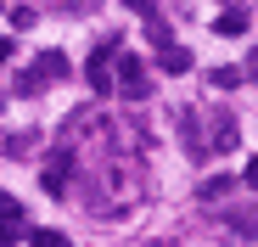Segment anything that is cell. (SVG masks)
Wrapping results in <instances>:
<instances>
[{
    "instance_id": "obj_1",
    "label": "cell",
    "mask_w": 258,
    "mask_h": 247,
    "mask_svg": "<svg viewBox=\"0 0 258 247\" xmlns=\"http://www.w3.org/2000/svg\"><path fill=\"white\" fill-rule=\"evenodd\" d=\"M56 79H68V56H62V51H39V56H34V68L17 79V96H34V90L56 85Z\"/></svg>"
},
{
    "instance_id": "obj_2",
    "label": "cell",
    "mask_w": 258,
    "mask_h": 247,
    "mask_svg": "<svg viewBox=\"0 0 258 247\" xmlns=\"http://www.w3.org/2000/svg\"><path fill=\"white\" fill-rule=\"evenodd\" d=\"M118 56V68H112V90H123L129 101H141L152 85H146V62L141 56H129V51H112Z\"/></svg>"
},
{
    "instance_id": "obj_3",
    "label": "cell",
    "mask_w": 258,
    "mask_h": 247,
    "mask_svg": "<svg viewBox=\"0 0 258 247\" xmlns=\"http://www.w3.org/2000/svg\"><path fill=\"white\" fill-rule=\"evenodd\" d=\"M68 180H73V152L62 146V152H51L45 169H39V186H45L51 197H62V191H68Z\"/></svg>"
},
{
    "instance_id": "obj_4",
    "label": "cell",
    "mask_w": 258,
    "mask_h": 247,
    "mask_svg": "<svg viewBox=\"0 0 258 247\" xmlns=\"http://www.w3.org/2000/svg\"><path fill=\"white\" fill-rule=\"evenodd\" d=\"M84 79H90L96 96H112V68H107V51H90V62H84Z\"/></svg>"
},
{
    "instance_id": "obj_5",
    "label": "cell",
    "mask_w": 258,
    "mask_h": 247,
    "mask_svg": "<svg viewBox=\"0 0 258 247\" xmlns=\"http://www.w3.org/2000/svg\"><path fill=\"white\" fill-rule=\"evenodd\" d=\"M6 236H28V225H23V202L17 197H0V241Z\"/></svg>"
},
{
    "instance_id": "obj_6",
    "label": "cell",
    "mask_w": 258,
    "mask_h": 247,
    "mask_svg": "<svg viewBox=\"0 0 258 247\" xmlns=\"http://www.w3.org/2000/svg\"><path fill=\"white\" fill-rule=\"evenodd\" d=\"M157 62H163V73H191V51L174 45V39H163V45H157Z\"/></svg>"
},
{
    "instance_id": "obj_7",
    "label": "cell",
    "mask_w": 258,
    "mask_h": 247,
    "mask_svg": "<svg viewBox=\"0 0 258 247\" xmlns=\"http://www.w3.org/2000/svg\"><path fill=\"white\" fill-rule=\"evenodd\" d=\"M180 141H185L197 157H208V141H202V112H180Z\"/></svg>"
},
{
    "instance_id": "obj_8",
    "label": "cell",
    "mask_w": 258,
    "mask_h": 247,
    "mask_svg": "<svg viewBox=\"0 0 258 247\" xmlns=\"http://www.w3.org/2000/svg\"><path fill=\"white\" fill-rule=\"evenodd\" d=\"M213 34L241 39V34H247V17H241V12H219V17H213Z\"/></svg>"
},
{
    "instance_id": "obj_9",
    "label": "cell",
    "mask_w": 258,
    "mask_h": 247,
    "mask_svg": "<svg viewBox=\"0 0 258 247\" xmlns=\"http://www.w3.org/2000/svg\"><path fill=\"white\" fill-rule=\"evenodd\" d=\"M197 197H202V202H219V197H230V174H208V180L197 186Z\"/></svg>"
},
{
    "instance_id": "obj_10",
    "label": "cell",
    "mask_w": 258,
    "mask_h": 247,
    "mask_svg": "<svg viewBox=\"0 0 258 247\" xmlns=\"http://www.w3.org/2000/svg\"><path fill=\"white\" fill-rule=\"evenodd\" d=\"M241 79H247L241 68H213V73H208V85H213V90H236Z\"/></svg>"
},
{
    "instance_id": "obj_11",
    "label": "cell",
    "mask_w": 258,
    "mask_h": 247,
    "mask_svg": "<svg viewBox=\"0 0 258 247\" xmlns=\"http://www.w3.org/2000/svg\"><path fill=\"white\" fill-rule=\"evenodd\" d=\"M168 34H174V28H168V23H163L157 12H146V39H152V45H163Z\"/></svg>"
},
{
    "instance_id": "obj_12",
    "label": "cell",
    "mask_w": 258,
    "mask_h": 247,
    "mask_svg": "<svg viewBox=\"0 0 258 247\" xmlns=\"http://www.w3.org/2000/svg\"><path fill=\"white\" fill-rule=\"evenodd\" d=\"M236 141H241L236 124H219V130H213V146H219V152H225V146H236Z\"/></svg>"
},
{
    "instance_id": "obj_13",
    "label": "cell",
    "mask_w": 258,
    "mask_h": 247,
    "mask_svg": "<svg viewBox=\"0 0 258 247\" xmlns=\"http://www.w3.org/2000/svg\"><path fill=\"white\" fill-rule=\"evenodd\" d=\"M28 241H39V247H68L62 230H28Z\"/></svg>"
},
{
    "instance_id": "obj_14",
    "label": "cell",
    "mask_w": 258,
    "mask_h": 247,
    "mask_svg": "<svg viewBox=\"0 0 258 247\" xmlns=\"http://www.w3.org/2000/svg\"><path fill=\"white\" fill-rule=\"evenodd\" d=\"M241 180H247V191H258V157H252L247 169H241Z\"/></svg>"
},
{
    "instance_id": "obj_15",
    "label": "cell",
    "mask_w": 258,
    "mask_h": 247,
    "mask_svg": "<svg viewBox=\"0 0 258 247\" xmlns=\"http://www.w3.org/2000/svg\"><path fill=\"white\" fill-rule=\"evenodd\" d=\"M6 62H12V39L0 34V68H6Z\"/></svg>"
},
{
    "instance_id": "obj_16",
    "label": "cell",
    "mask_w": 258,
    "mask_h": 247,
    "mask_svg": "<svg viewBox=\"0 0 258 247\" xmlns=\"http://www.w3.org/2000/svg\"><path fill=\"white\" fill-rule=\"evenodd\" d=\"M241 73H258V51H252V56H247V68H241Z\"/></svg>"
},
{
    "instance_id": "obj_17",
    "label": "cell",
    "mask_w": 258,
    "mask_h": 247,
    "mask_svg": "<svg viewBox=\"0 0 258 247\" xmlns=\"http://www.w3.org/2000/svg\"><path fill=\"white\" fill-rule=\"evenodd\" d=\"M129 6H135V12H152V0H129Z\"/></svg>"
}]
</instances>
